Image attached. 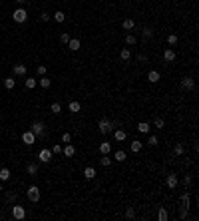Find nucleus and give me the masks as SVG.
<instances>
[{
  "instance_id": "obj_1",
  "label": "nucleus",
  "mask_w": 199,
  "mask_h": 221,
  "mask_svg": "<svg viewBox=\"0 0 199 221\" xmlns=\"http://www.w3.org/2000/svg\"><path fill=\"white\" fill-rule=\"evenodd\" d=\"M98 130H100V134H102V135H108L109 132L114 130V125H112V122H109V120H106V118H104V120H100Z\"/></svg>"
},
{
  "instance_id": "obj_2",
  "label": "nucleus",
  "mask_w": 199,
  "mask_h": 221,
  "mask_svg": "<svg viewBox=\"0 0 199 221\" xmlns=\"http://www.w3.org/2000/svg\"><path fill=\"white\" fill-rule=\"evenodd\" d=\"M26 18H28V12H26L24 8H18V10H14V12H12V20H14V22H18V24L26 22Z\"/></svg>"
},
{
  "instance_id": "obj_3",
  "label": "nucleus",
  "mask_w": 199,
  "mask_h": 221,
  "mask_svg": "<svg viewBox=\"0 0 199 221\" xmlns=\"http://www.w3.org/2000/svg\"><path fill=\"white\" fill-rule=\"evenodd\" d=\"M30 130H32V134L36 135V138H38V135H46V125H44L42 122H34Z\"/></svg>"
},
{
  "instance_id": "obj_4",
  "label": "nucleus",
  "mask_w": 199,
  "mask_h": 221,
  "mask_svg": "<svg viewBox=\"0 0 199 221\" xmlns=\"http://www.w3.org/2000/svg\"><path fill=\"white\" fill-rule=\"evenodd\" d=\"M26 195H28V199H30V201H34V203L40 201V189L36 187V185H30L28 191H26Z\"/></svg>"
},
{
  "instance_id": "obj_5",
  "label": "nucleus",
  "mask_w": 199,
  "mask_h": 221,
  "mask_svg": "<svg viewBox=\"0 0 199 221\" xmlns=\"http://www.w3.org/2000/svg\"><path fill=\"white\" fill-rule=\"evenodd\" d=\"M12 217H14V219H24V217H26V209H24L22 205H14L12 207Z\"/></svg>"
},
{
  "instance_id": "obj_6",
  "label": "nucleus",
  "mask_w": 199,
  "mask_h": 221,
  "mask_svg": "<svg viewBox=\"0 0 199 221\" xmlns=\"http://www.w3.org/2000/svg\"><path fill=\"white\" fill-rule=\"evenodd\" d=\"M22 141L26 145H34V141H36V135L32 134V130H28V132H24L22 134Z\"/></svg>"
},
{
  "instance_id": "obj_7",
  "label": "nucleus",
  "mask_w": 199,
  "mask_h": 221,
  "mask_svg": "<svg viewBox=\"0 0 199 221\" xmlns=\"http://www.w3.org/2000/svg\"><path fill=\"white\" fill-rule=\"evenodd\" d=\"M38 158H40V161H44V164L52 161V149H46V148H44L42 151L38 154Z\"/></svg>"
},
{
  "instance_id": "obj_8",
  "label": "nucleus",
  "mask_w": 199,
  "mask_h": 221,
  "mask_svg": "<svg viewBox=\"0 0 199 221\" xmlns=\"http://www.w3.org/2000/svg\"><path fill=\"white\" fill-rule=\"evenodd\" d=\"M165 183H167V187H169V189H175L177 183H179V179H177L175 173H169V175H167V179H165Z\"/></svg>"
},
{
  "instance_id": "obj_9",
  "label": "nucleus",
  "mask_w": 199,
  "mask_h": 221,
  "mask_svg": "<svg viewBox=\"0 0 199 221\" xmlns=\"http://www.w3.org/2000/svg\"><path fill=\"white\" fill-rule=\"evenodd\" d=\"M181 86L185 88V90H195V80L193 78H183V80H181Z\"/></svg>"
},
{
  "instance_id": "obj_10",
  "label": "nucleus",
  "mask_w": 199,
  "mask_h": 221,
  "mask_svg": "<svg viewBox=\"0 0 199 221\" xmlns=\"http://www.w3.org/2000/svg\"><path fill=\"white\" fill-rule=\"evenodd\" d=\"M163 60H165V62H173V60H175V50H173V48H165V52H163Z\"/></svg>"
},
{
  "instance_id": "obj_11",
  "label": "nucleus",
  "mask_w": 199,
  "mask_h": 221,
  "mask_svg": "<svg viewBox=\"0 0 199 221\" xmlns=\"http://www.w3.org/2000/svg\"><path fill=\"white\" fill-rule=\"evenodd\" d=\"M142 148H143V144L139 141V139H133L132 144H129V149H132L133 154H139V149H142Z\"/></svg>"
},
{
  "instance_id": "obj_12",
  "label": "nucleus",
  "mask_w": 199,
  "mask_h": 221,
  "mask_svg": "<svg viewBox=\"0 0 199 221\" xmlns=\"http://www.w3.org/2000/svg\"><path fill=\"white\" fill-rule=\"evenodd\" d=\"M68 48H70L72 52H78V50H80V40H78V38H70V42H68Z\"/></svg>"
},
{
  "instance_id": "obj_13",
  "label": "nucleus",
  "mask_w": 199,
  "mask_h": 221,
  "mask_svg": "<svg viewBox=\"0 0 199 221\" xmlns=\"http://www.w3.org/2000/svg\"><path fill=\"white\" fill-rule=\"evenodd\" d=\"M159 72H157V70H152V72H149V74H147V80H149V82H152V84H157V82H159Z\"/></svg>"
},
{
  "instance_id": "obj_14",
  "label": "nucleus",
  "mask_w": 199,
  "mask_h": 221,
  "mask_svg": "<svg viewBox=\"0 0 199 221\" xmlns=\"http://www.w3.org/2000/svg\"><path fill=\"white\" fill-rule=\"evenodd\" d=\"M64 155H66V158H74V155H76V148L72 144H68L66 148H64Z\"/></svg>"
},
{
  "instance_id": "obj_15",
  "label": "nucleus",
  "mask_w": 199,
  "mask_h": 221,
  "mask_svg": "<svg viewBox=\"0 0 199 221\" xmlns=\"http://www.w3.org/2000/svg\"><path fill=\"white\" fill-rule=\"evenodd\" d=\"M84 177H86V179H94V177H96V169L92 167V165H88V167L84 169Z\"/></svg>"
},
{
  "instance_id": "obj_16",
  "label": "nucleus",
  "mask_w": 199,
  "mask_h": 221,
  "mask_svg": "<svg viewBox=\"0 0 199 221\" xmlns=\"http://www.w3.org/2000/svg\"><path fill=\"white\" fill-rule=\"evenodd\" d=\"M112 151V144L109 141H104V144H100V154L104 155V154H109Z\"/></svg>"
},
{
  "instance_id": "obj_17",
  "label": "nucleus",
  "mask_w": 199,
  "mask_h": 221,
  "mask_svg": "<svg viewBox=\"0 0 199 221\" xmlns=\"http://www.w3.org/2000/svg\"><path fill=\"white\" fill-rule=\"evenodd\" d=\"M114 138H116V141H123V139L128 138V134H126V130H116Z\"/></svg>"
},
{
  "instance_id": "obj_18",
  "label": "nucleus",
  "mask_w": 199,
  "mask_h": 221,
  "mask_svg": "<svg viewBox=\"0 0 199 221\" xmlns=\"http://www.w3.org/2000/svg\"><path fill=\"white\" fill-rule=\"evenodd\" d=\"M10 177H12V175H10V169L8 167H2V169H0V179H2V181H8Z\"/></svg>"
},
{
  "instance_id": "obj_19",
  "label": "nucleus",
  "mask_w": 199,
  "mask_h": 221,
  "mask_svg": "<svg viewBox=\"0 0 199 221\" xmlns=\"http://www.w3.org/2000/svg\"><path fill=\"white\" fill-rule=\"evenodd\" d=\"M68 108H70V112H74V114H76V112H80V110H82V106H80V102H76V100H72L70 104H68Z\"/></svg>"
},
{
  "instance_id": "obj_20",
  "label": "nucleus",
  "mask_w": 199,
  "mask_h": 221,
  "mask_svg": "<svg viewBox=\"0 0 199 221\" xmlns=\"http://www.w3.org/2000/svg\"><path fill=\"white\" fill-rule=\"evenodd\" d=\"M38 84H40V86L44 88V90H48V88L52 86V80H48L46 76H42V78H40V80H38Z\"/></svg>"
},
{
  "instance_id": "obj_21",
  "label": "nucleus",
  "mask_w": 199,
  "mask_h": 221,
  "mask_svg": "<svg viewBox=\"0 0 199 221\" xmlns=\"http://www.w3.org/2000/svg\"><path fill=\"white\" fill-rule=\"evenodd\" d=\"M149 124H145V122H139L138 124V132H142V134H149Z\"/></svg>"
},
{
  "instance_id": "obj_22",
  "label": "nucleus",
  "mask_w": 199,
  "mask_h": 221,
  "mask_svg": "<svg viewBox=\"0 0 199 221\" xmlns=\"http://www.w3.org/2000/svg\"><path fill=\"white\" fill-rule=\"evenodd\" d=\"M14 74L16 76H24V74H26V66H24V64H16L14 66Z\"/></svg>"
},
{
  "instance_id": "obj_23",
  "label": "nucleus",
  "mask_w": 199,
  "mask_h": 221,
  "mask_svg": "<svg viewBox=\"0 0 199 221\" xmlns=\"http://www.w3.org/2000/svg\"><path fill=\"white\" fill-rule=\"evenodd\" d=\"M122 26H123V30H132L133 26H135V22H133L132 18H126V20L122 22Z\"/></svg>"
},
{
  "instance_id": "obj_24",
  "label": "nucleus",
  "mask_w": 199,
  "mask_h": 221,
  "mask_svg": "<svg viewBox=\"0 0 199 221\" xmlns=\"http://www.w3.org/2000/svg\"><path fill=\"white\" fill-rule=\"evenodd\" d=\"M119 58H122L123 62H128L129 58H132V52H129V48H123L122 52H119Z\"/></svg>"
},
{
  "instance_id": "obj_25",
  "label": "nucleus",
  "mask_w": 199,
  "mask_h": 221,
  "mask_svg": "<svg viewBox=\"0 0 199 221\" xmlns=\"http://www.w3.org/2000/svg\"><path fill=\"white\" fill-rule=\"evenodd\" d=\"M36 84H38V80H34V78H28V80H24V86L28 88V90L36 88Z\"/></svg>"
},
{
  "instance_id": "obj_26",
  "label": "nucleus",
  "mask_w": 199,
  "mask_h": 221,
  "mask_svg": "<svg viewBox=\"0 0 199 221\" xmlns=\"http://www.w3.org/2000/svg\"><path fill=\"white\" fill-rule=\"evenodd\" d=\"M14 86H16V80H12V78H6L4 80V88L6 90H14Z\"/></svg>"
},
{
  "instance_id": "obj_27",
  "label": "nucleus",
  "mask_w": 199,
  "mask_h": 221,
  "mask_svg": "<svg viewBox=\"0 0 199 221\" xmlns=\"http://www.w3.org/2000/svg\"><path fill=\"white\" fill-rule=\"evenodd\" d=\"M116 159H118V161H126V159H128V154H126L123 149H118V151H116Z\"/></svg>"
},
{
  "instance_id": "obj_28",
  "label": "nucleus",
  "mask_w": 199,
  "mask_h": 221,
  "mask_svg": "<svg viewBox=\"0 0 199 221\" xmlns=\"http://www.w3.org/2000/svg\"><path fill=\"white\" fill-rule=\"evenodd\" d=\"M100 164L104 165V167L112 165V159H109V154H104V155H102V159H100Z\"/></svg>"
},
{
  "instance_id": "obj_29",
  "label": "nucleus",
  "mask_w": 199,
  "mask_h": 221,
  "mask_svg": "<svg viewBox=\"0 0 199 221\" xmlns=\"http://www.w3.org/2000/svg\"><path fill=\"white\" fill-rule=\"evenodd\" d=\"M52 18L56 20V22H64V20H66V14H64V12H60V10H58V12H54V14H52Z\"/></svg>"
},
{
  "instance_id": "obj_30",
  "label": "nucleus",
  "mask_w": 199,
  "mask_h": 221,
  "mask_svg": "<svg viewBox=\"0 0 199 221\" xmlns=\"http://www.w3.org/2000/svg\"><path fill=\"white\" fill-rule=\"evenodd\" d=\"M126 44H128V46H133V44H138V38H135L133 34H128V36H126Z\"/></svg>"
},
{
  "instance_id": "obj_31",
  "label": "nucleus",
  "mask_w": 199,
  "mask_h": 221,
  "mask_svg": "<svg viewBox=\"0 0 199 221\" xmlns=\"http://www.w3.org/2000/svg\"><path fill=\"white\" fill-rule=\"evenodd\" d=\"M157 219H159V221H167V219H169V215H167V211L163 209V207H161L159 213H157Z\"/></svg>"
},
{
  "instance_id": "obj_32",
  "label": "nucleus",
  "mask_w": 199,
  "mask_h": 221,
  "mask_svg": "<svg viewBox=\"0 0 199 221\" xmlns=\"http://www.w3.org/2000/svg\"><path fill=\"white\" fill-rule=\"evenodd\" d=\"M167 44H169V46H175V44H177V34L171 32L169 36H167Z\"/></svg>"
},
{
  "instance_id": "obj_33",
  "label": "nucleus",
  "mask_w": 199,
  "mask_h": 221,
  "mask_svg": "<svg viewBox=\"0 0 199 221\" xmlns=\"http://www.w3.org/2000/svg\"><path fill=\"white\" fill-rule=\"evenodd\" d=\"M50 110H52V114H60V112H62V106H60V102H54L52 106H50Z\"/></svg>"
},
{
  "instance_id": "obj_34",
  "label": "nucleus",
  "mask_w": 199,
  "mask_h": 221,
  "mask_svg": "<svg viewBox=\"0 0 199 221\" xmlns=\"http://www.w3.org/2000/svg\"><path fill=\"white\" fill-rule=\"evenodd\" d=\"M163 124H165V122H163V118H155V120H153L155 130H161V128H163Z\"/></svg>"
},
{
  "instance_id": "obj_35",
  "label": "nucleus",
  "mask_w": 199,
  "mask_h": 221,
  "mask_svg": "<svg viewBox=\"0 0 199 221\" xmlns=\"http://www.w3.org/2000/svg\"><path fill=\"white\" fill-rule=\"evenodd\" d=\"M133 217H135V209H133V207H128V209H126V219H133Z\"/></svg>"
},
{
  "instance_id": "obj_36",
  "label": "nucleus",
  "mask_w": 199,
  "mask_h": 221,
  "mask_svg": "<svg viewBox=\"0 0 199 221\" xmlns=\"http://www.w3.org/2000/svg\"><path fill=\"white\" fill-rule=\"evenodd\" d=\"M26 171H28L30 175H34V173L38 171V165H36V164H28V167H26Z\"/></svg>"
},
{
  "instance_id": "obj_37",
  "label": "nucleus",
  "mask_w": 199,
  "mask_h": 221,
  "mask_svg": "<svg viewBox=\"0 0 199 221\" xmlns=\"http://www.w3.org/2000/svg\"><path fill=\"white\" fill-rule=\"evenodd\" d=\"M183 151H185V149H183V144H177L175 149H173V154H175V155H183Z\"/></svg>"
},
{
  "instance_id": "obj_38",
  "label": "nucleus",
  "mask_w": 199,
  "mask_h": 221,
  "mask_svg": "<svg viewBox=\"0 0 199 221\" xmlns=\"http://www.w3.org/2000/svg\"><path fill=\"white\" fill-rule=\"evenodd\" d=\"M152 36H153V30H152V28H143V38L149 40Z\"/></svg>"
},
{
  "instance_id": "obj_39",
  "label": "nucleus",
  "mask_w": 199,
  "mask_h": 221,
  "mask_svg": "<svg viewBox=\"0 0 199 221\" xmlns=\"http://www.w3.org/2000/svg\"><path fill=\"white\" fill-rule=\"evenodd\" d=\"M60 42L62 44H68V42H70V34H66V32L60 34Z\"/></svg>"
},
{
  "instance_id": "obj_40",
  "label": "nucleus",
  "mask_w": 199,
  "mask_h": 221,
  "mask_svg": "<svg viewBox=\"0 0 199 221\" xmlns=\"http://www.w3.org/2000/svg\"><path fill=\"white\" fill-rule=\"evenodd\" d=\"M36 72H38V76H46V66H44V64H40V66L36 68Z\"/></svg>"
},
{
  "instance_id": "obj_41",
  "label": "nucleus",
  "mask_w": 199,
  "mask_h": 221,
  "mask_svg": "<svg viewBox=\"0 0 199 221\" xmlns=\"http://www.w3.org/2000/svg\"><path fill=\"white\" fill-rule=\"evenodd\" d=\"M147 144H149V145H157V144H159V139H157L155 135H149V139H147Z\"/></svg>"
},
{
  "instance_id": "obj_42",
  "label": "nucleus",
  "mask_w": 199,
  "mask_h": 221,
  "mask_svg": "<svg viewBox=\"0 0 199 221\" xmlns=\"http://www.w3.org/2000/svg\"><path fill=\"white\" fill-rule=\"evenodd\" d=\"M50 18H52V16L48 14V12H42V16H40V20H42V22H48Z\"/></svg>"
},
{
  "instance_id": "obj_43",
  "label": "nucleus",
  "mask_w": 199,
  "mask_h": 221,
  "mask_svg": "<svg viewBox=\"0 0 199 221\" xmlns=\"http://www.w3.org/2000/svg\"><path fill=\"white\" fill-rule=\"evenodd\" d=\"M70 139H72L70 134H64V135H62V141H64V144H70Z\"/></svg>"
},
{
  "instance_id": "obj_44",
  "label": "nucleus",
  "mask_w": 199,
  "mask_h": 221,
  "mask_svg": "<svg viewBox=\"0 0 199 221\" xmlns=\"http://www.w3.org/2000/svg\"><path fill=\"white\" fill-rule=\"evenodd\" d=\"M62 151V148H60V144H56V145H52V154H60Z\"/></svg>"
},
{
  "instance_id": "obj_45",
  "label": "nucleus",
  "mask_w": 199,
  "mask_h": 221,
  "mask_svg": "<svg viewBox=\"0 0 199 221\" xmlns=\"http://www.w3.org/2000/svg\"><path fill=\"white\" fill-rule=\"evenodd\" d=\"M8 201H10V203L16 201V193H10V195H8Z\"/></svg>"
},
{
  "instance_id": "obj_46",
  "label": "nucleus",
  "mask_w": 199,
  "mask_h": 221,
  "mask_svg": "<svg viewBox=\"0 0 199 221\" xmlns=\"http://www.w3.org/2000/svg\"><path fill=\"white\" fill-rule=\"evenodd\" d=\"M138 60H139V62H147V56H145V54H139Z\"/></svg>"
},
{
  "instance_id": "obj_47",
  "label": "nucleus",
  "mask_w": 199,
  "mask_h": 221,
  "mask_svg": "<svg viewBox=\"0 0 199 221\" xmlns=\"http://www.w3.org/2000/svg\"><path fill=\"white\" fill-rule=\"evenodd\" d=\"M183 183H185V185H189V183H191V175H185V177H183Z\"/></svg>"
},
{
  "instance_id": "obj_48",
  "label": "nucleus",
  "mask_w": 199,
  "mask_h": 221,
  "mask_svg": "<svg viewBox=\"0 0 199 221\" xmlns=\"http://www.w3.org/2000/svg\"><path fill=\"white\" fill-rule=\"evenodd\" d=\"M16 2H18V4H22V2H26V0H16Z\"/></svg>"
},
{
  "instance_id": "obj_49",
  "label": "nucleus",
  "mask_w": 199,
  "mask_h": 221,
  "mask_svg": "<svg viewBox=\"0 0 199 221\" xmlns=\"http://www.w3.org/2000/svg\"><path fill=\"white\" fill-rule=\"evenodd\" d=\"M0 191H2V183H0Z\"/></svg>"
}]
</instances>
